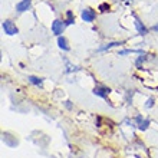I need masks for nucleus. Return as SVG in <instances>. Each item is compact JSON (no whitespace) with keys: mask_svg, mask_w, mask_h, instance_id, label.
I'll use <instances>...</instances> for the list:
<instances>
[{"mask_svg":"<svg viewBox=\"0 0 158 158\" xmlns=\"http://www.w3.org/2000/svg\"><path fill=\"white\" fill-rule=\"evenodd\" d=\"M65 105H66V108H69V109L72 108V104H71V101H65Z\"/></svg>","mask_w":158,"mask_h":158,"instance_id":"15","label":"nucleus"},{"mask_svg":"<svg viewBox=\"0 0 158 158\" xmlns=\"http://www.w3.org/2000/svg\"><path fill=\"white\" fill-rule=\"evenodd\" d=\"M152 30H154V32H158V23H157V25L152 26Z\"/></svg>","mask_w":158,"mask_h":158,"instance_id":"16","label":"nucleus"},{"mask_svg":"<svg viewBox=\"0 0 158 158\" xmlns=\"http://www.w3.org/2000/svg\"><path fill=\"white\" fill-rule=\"evenodd\" d=\"M65 22L62 20H53V23H52V32H53L56 36H60V35L63 33V29H65Z\"/></svg>","mask_w":158,"mask_h":158,"instance_id":"3","label":"nucleus"},{"mask_svg":"<svg viewBox=\"0 0 158 158\" xmlns=\"http://www.w3.org/2000/svg\"><path fill=\"white\" fill-rule=\"evenodd\" d=\"M81 16H82V19L85 22H88V23H91V22L95 20V17H96V13L95 10H92V9L86 7V9H83L82 13H81Z\"/></svg>","mask_w":158,"mask_h":158,"instance_id":"2","label":"nucleus"},{"mask_svg":"<svg viewBox=\"0 0 158 158\" xmlns=\"http://www.w3.org/2000/svg\"><path fill=\"white\" fill-rule=\"evenodd\" d=\"M109 88H106V86H96L95 89H94V94L95 95H98V96H101V98H106L108 96V94H109Z\"/></svg>","mask_w":158,"mask_h":158,"instance_id":"6","label":"nucleus"},{"mask_svg":"<svg viewBox=\"0 0 158 158\" xmlns=\"http://www.w3.org/2000/svg\"><path fill=\"white\" fill-rule=\"evenodd\" d=\"M2 27H3V30H4V33L6 35H16L17 32H19V29L16 27V25L13 23L12 20H4L3 23H2Z\"/></svg>","mask_w":158,"mask_h":158,"instance_id":"1","label":"nucleus"},{"mask_svg":"<svg viewBox=\"0 0 158 158\" xmlns=\"http://www.w3.org/2000/svg\"><path fill=\"white\" fill-rule=\"evenodd\" d=\"M30 4H32V0H22V2H19V3L16 4V10L19 13L26 12V10H29Z\"/></svg>","mask_w":158,"mask_h":158,"instance_id":"4","label":"nucleus"},{"mask_svg":"<svg viewBox=\"0 0 158 158\" xmlns=\"http://www.w3.org/2000/svg\"><path fill=\"white\" fill-rule=\"evenodd\" d=\"M152 105H154V99H152V98H150V99H148V102H147V108H151Z\"/></svg>","mask_w":158,"mask_h":158,"instance_id":"14","label":"nucleus"},{"mask_svg":"<svg viewBox=\"0 0 158 158\" xmlns=\"http://www.w3.org/2000/svg\"><path fill=\"white\" fill-rule=\"evenodd\" d=\"M58 45L62 50H69V46H68V42L63 36H58Z\"/></svg>","mask_w":158,"mask_h":158,"instance_id":"8","label":"nucleus"},{"mask_svg":"<svg viewBox=\"0 0 158 158\" xmlns=\"http://www.w3.org/2000/svg\"><path fill=\"white\" fill-rule=\"evenodd\" d=\"M29 82L33 83V85H36V86H42V79L38 78V76H29Z\"/></svg>","mask_w":158,"mask_h":158,"instance_id":"11","label":"nucleus"},{"mask_svg":"<svg viewBox=\"0 0 158 158\" xmlns=\"http://www.w3.org/2000/svg\"><path fill=\"white\" fill-rule=\"evenodd\" d=\"M73 22H75V16H73V13H72V10H68L65 25H73Z\"/></svg>","mask_w":158,"mask_h":158,"instance_id":"9","label":"nucleus"},{"mask_svg":"<svg viewBox=\"0 0 158 158\" xmlns=\"http://www.w3.org/2000/svg\"><path fill=\"white\" fill-rule=\"evenodd\" d=\"M135 121H137L138 128L141 129V131H145V129L148 128V125H150V121H148V119H144L141 115H138V117L135 118Z\"/></svg>","mask_w":158,"mask_h":158,"instance_id":"7","label":"nucleus"},{"mask_svg":"<svg viewBox=\"0 0 158 158\" xmlns=\"http://www.w3.org/2000/svg\"><path fill=\"white\" fill-rule=\"evenodd\" d=\"M134 52H137V53H142V50H134V49H125V50H121V52H119V56H124V55H128V53H134Z\"/></svg>","mask_w":158,"mask_h":158,"instance_id":"12","label":"nucleus"},{"mask_svg":"<svg viewBox=\"0 0 158 158\" xmlns=\"http://www.w3.org/2000/svg\"><path fill=\"white\" fill-rule=\"evenodd\" d=\"M99 10H101V12H106V10H109V4L108 3L99 4Z\"/></svg>","mask_w":158,"mask_h":158,"instance_id":"13","label":"nucleus"},{"mask_svg":"<svg viewBox=\"0 0 158 158\" xmlns=\"http://www.w3.org/2000/svg\"><path fill=\"white\" fill-rule=\"evenodd\" d=\"M134 19H135V22H134V23H135V27H137V30H138V33L139 35H142V36H144V35H147L148 33V30H147V27L144 25H142V22L139 20V19H138L137 16H135V15H134Z\"/></svg>","mask_w":158,"mask_h":158,"instance_id":"5","label":"nucleus"},{"mask_svg":"<svg viewBox=\"0 0 158 158\" xmlns=\"http://www.w3.org/2000/svg\"><path fill=\"white\" fill-rule=\"evenodd\" d=\"M121 43L119 42H111V43H106L105 46H102V48H99V52H105V50H108V49H111V48H115V46H119Z\"/></svg>","mask_w":158,"mask_h":158,"instance_id":"10","label":"nucleus"},{"mask_svg":"<svg viewBox=\"0 0 158 158\" xmlns=\"http://www.w3.org/2000/svg\"><path fill=\"white\" fill-rule=\"evenodd\" d=\"M122 2H125V3H131L132 0H122Z\"/></svg>","mask_w":158,"mask_h":158,"instance_id":"17","label":"nucleus"}]
</instances>
